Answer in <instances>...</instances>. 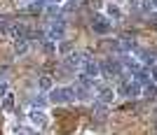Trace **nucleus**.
I'll use <instances>...</instances> for the list:
<instances>
[{
  "label": "nucleus",
  "mask_w": 157,
  "mask_h": 135,
  "mask_svg": "<svg viewBox=\"0 0 157 135\" xmlns=\"http://www.w3.org/2000/svg\"><path fill=\"white\" fill-rule=\"evenodd\" d=\"M42 49H45V54H54V52H59L56 42H52V40H45V42H42Z\"/></svg>",
  "instance_id": "f3484780"
},
{
  "label": "nucleus",
  "mask_w": 157,
  "mask_h": 135,
  "mask_svg": "<svg viewBox=\"0 0 157 135\" xmlns=\"http://www.w3.org/2000/svg\"><path fill=\"white\" fill-rule=\"evenodd\" d=\"M2 75H5V70H0V77H2Z\"/></svg>",
  "instance_id": "393cba45"
},
{
  "label": "nucleus",
  "mask_w": 157,
  "mask_h": 135,
  "mask_svg": "<svg viewBox=\"0 0 157 135\" xmlns=\"http://www.w3.org/2000/svg\"><path fill=\"white\" fill-rule=\"evenodd\" d=\"M38 89L42 91V93H49V91L54 89V79L49 77V75H42V77L38 79Z\"/></svg>",
  "instance_id": "f8f14e48"
},
{
  "label": "nucleus",
  "mask_w": 157,
  "mask_h": 135,
  "mask_svg": "<svg viewBox=\"0 0 157 135\" xmlns=\"http://www.w3.org/2000/svg\"><path fill=\"white\" fill-rule=\"evenodd\" d=\"M80 75H85V77H89V79H96L98 75H101V70H98V61H94V58L87 56L85 63H82V68H80Z\"/></svg>",
  "instance_id": "6e6552de"
},
{
  "label": "nucleus",
  "mask_w": 157,
  "mask_h": 135,
  "mask_svg": "<svg viewBox=\"0 0 157 135\" xmlns=\"http://www.w3.org/2000/svg\"><path fill=\"white\" fill-rule=\"evenodd\" d=\"M12 107H14V96L7 93V96L2 98V109H12Z\"/></svg>",
  "instance_id": "6ab92c4d"
},
{
  "label": "nucleus",
  "mask_w": 157,
  "mask_h": 135,
  "mask_svg": "<svg viewBox=\"0 0 157 135\" xmlns=\"http://www.w3.org/2000/svg\"><path fill=\"white\" fill-rule=\"evenodd\" d=\"M141 9H143V12H152V9H157V0H141Z\"/></svg>",
  "instance_id": "a211bd4d"
},
{
  "label": "nucleus",
  "mask_w": 157,
  "mask_h": 135,
  "mask_svg": "<svg viewBox=\"0 0 157 135\" xmlns=\"http://www.w3.org/2000/svg\"><path fill=\"white\" fill-rule=\"evenodd\" d=\"M7 30H10V21L5 16H0V33H7Z\"/></svg>",
  "instance_id": "412c9836"
},
{
  "label": "nucleus",
  "mask_w": 157,
  "mask_h": 135,
  "mask_svg": "<svg viewBox=\"0 0 157 135\" xmlns=\"http://www.w3.org/2000/svg\"><path fill=\"white\" fill-rule=\"evenodd\" d=\"M61 54H71V44H68V42H63V44H61V49H59Z\"/></svg>",
  "instance_id": "b1692460"
},
{
  "label": "nucleus",
  "mask_w": 157,
  "mask_h": 135,
  "mask_svg": "<svg viewBox=\"0 0 157 135\" xmlns=\"http://www.w3.org/2000/svg\"><path fill=\"white\" fill-rule=\"evenodd\" d=\"M28 47H31L28 40H17V42H14V54H17V56H24V54L28 52Z\"/></svg>",
  "instance_id": "2eb2a0df"
},
{
  "label": "nucleus",
  "mask_w": 157,
  "mask_h": 135,
  "mask_svg": "<svg viewBox=\"0 0 157 135\" xmlns=\"http://www.w3.org/2000/svg\"><path fill=\"white\" fill-rule=\"evenodd\" d=\"M150 79L157 84V65H152V68H150Z\"/></svg>",
  "instance_id": "5701e85b"
},
{
  "label": "nucleus",
  "mask_w": 157,
  "mask_h": 135,
  "mask_svg": "<svg viewBox=\"0 0 157 135\" xmlns=\"http://www.w3.org/2000/svg\"><path fill=\"white\" fill-rule=\"evenodd\" d=\"M7 33H10L14 40H28L31 28H28L26 23H21V21H19V23H10V30H7Z\"/></svg>",
  "instance_id": "9d476101"
},
{
  "label": "nucleus",
  "mask_w": 157,
  "mask_h": 135,
  "mask_svg": "<svg viewBox=\"0 0 157 135\" xmlns=\"http://www.w3.org/2000/svg\"><path fill=\"white\" fill-rule=\"evenodd\" d=\"M141 89H143V84L138 82L136 77H122L117 93H122L127 98H136V96H141Z\"/></svg>",
  "instance_id": "20e7f679"
},
{
  "label": "nucleus",
  "mask_w": 157,
  "mask_h": 135,
  "mask_svg": "<svg viewBox=\"0 0 157 135\" xmlns=\"http://www.w3.org/2000/svg\"><path fill=\"white\" fill-rule=\"evenodd\" d=\"M105 12H108V16H110V19H115V21H120L122 16H124V14H122V9H120L115 2H108V5H105Z\"/></svg>",
  "instance_id": "4468645a"
},
{
  "label": "nucleus",
  "mask_w": 157,
  "mask_h": 135,
  "mask_svg": "<svg viewBox=\"0 0 157 135\" xmlns=\"http://www.w3.org/2000/svg\"><path fill=\"white\" fill-rule=\"evenodd\" d=\"M94 91L98 93V100H101L103 105H110L113 100H115V91H113V86H108V84L94 82Z\"/></svg>",
  "instance_id": "39448f33"
},
{
  "label": "nucleus",
  "mask_w": 157,
  "mask_h": 135,
  "mask_svg": "<svg viewBox=\"0 0 157 135\" xmlns=\"http://www.w3.org/2000/svg\"><path fill=\"white\" fill-rule=\"evenodd\" d=\"M45 12H47V16H49V19H61V7L54 5V2L45 7Z\"/></svg>",
  "instance_id": "dca6fc26"
},
{
  "label": "nucleus",
  "mask_w": 157,
  "mask_h": 135,
  "mask_svg": "<svg viewBox=\"0 0 157 135\" xmlns=\"http://www.w3.org/2000/svg\"><path fill=\"white\" fill-rule=\"evenodd\" d=\"M5 96H7V82H0V103H2Z\"/></svg>",
  "instance_id": "4be33fe9"
},
{
  "label": "nucleus",
  "mask_w": 157,
  "mask_h": 135,
  "mask_svg": "<svg viewBox=\"0 0 157 135\" xmlns=\"http://www.w3.org/2000/svg\"><path fill=\"white\" fill-rule=\"evenodd\" d=\"M45 7H47L45 0H33V2L26 5V12L28 14H40V12H45Z\"/></svg>",
  "instance_id": "ddd939ff"
},
{
  "label": "nucleus",
  "mask_w": 157,
  "mask_h": 135,
  "mask_svg": "<svg viewBox=\"0 0 157 135\" xmlns=\"http://www.w3.org/2000/svg\"><path fill=\"white\" fill-rule=\"evenodd\" d=\"M49 103L52 105H68L75 100V89L73 86H56V89L49 91Z\"/></svg>",
  "instance_id": "f257e3e1"
},
{
  "label": "nucleus",
  "mask_w": 157,
  "mask_h": 135,
  "mask_svg": "<svg viewBox=\"0 0 157 135\" xmlns=\"http://www.w3.org/2000/svg\"><path fill=\"white\" fill-rule=\"evenodd\" d=\"M85 58H87V54H82V52H71L68 56H66V61H63V68H68V70H80V68H82V63H85Z\"/></svg>",
  "instance_id": "0eeeda50"
},
{
  "label": "nucleus",
  "mask_w": 157,
  "mask_h": 135,
  "mask_svg": "<svg viewBox=\"0 0 157 135\" xmlns=\"http://www.w3.org/2000/svg\"><path fill=\"white\" fill-rule=\"evenodd\" d=\"M28 119H31V123L33 126H35V128H47V126H49V116L45 114V112H42V109H35L33 107L31 112H28Z\"/></svg>",
  "instance_id": "1a4fd4ad"
},
{
  "label": "nucleus",
  "mask_w": 157,
  "mask_h": 135,
  "mask_svg": "<svg viewBox=\"0 0 157 135\" xmlns=\"http://www.w3.org/2000/svg\"><path fill=\"white\" fill-rule=\"evenodd\" d=\"M92 30L96 33V35H108V33L113 30V23L105 16H101V14H96L92 19Z\"/></svg>",
  "instance_id": "423d86ee"
},
{
  "label": "nucleus",
  "mask_w": 157,
  "mask_h": 135,
  "mask_svg": "<svg viewBox=\"0 0 157 135\" xmlns=\"http://www.w3.org/2000/svg\"><path fill=\"white\" fill-rule=\"evenodd\" d=\"M17 135H38V130L35 128H24V126H21V128H17Z\"/></svg>",
  "instance_id": "aec40b11"
},
{
  "label": "nucleus",
  "mask_w": 157,
  "mask_h": 135,
  "mask_svg": "<svg viewBox=\"0 0 157 135\" xmlns=\"http://www.w3.org/2000/svg\"><path fill=\"white\" fill-rule=\"evenodd\" d=\"M45 37L52 40V42H61V40L66 37V21H63V16L49 21V26L45 28Z\"/></svg>",
  "instance_id": "7ed1b4c3"
},
{
  "label": "nucleus",
  "mask_w": 157,
  "mask_h": 135,
  "mask_svg": "<svg viewBox=\"0 0 157 135\" xmlns=\"http://www.w3.org/2000/svg\"><path fill=\"white\" fill-rule=\"evenodd\" d=\"M141 93H143L148 100H155V98H157V84L152 82V79H150V82H145L143 89H141Z\"/></svg>",
  "instance_id": "9b49d317"
},
{
  "label": "nucleus",
  "mask_w": 157,
  "mask_h": 135,
  "mask_svg": "<svg viewBox=\"0 0 157 135\" xmlns=\"http://www.w3.org/2000/svg\"><path fill=\"white\" fill-rule=\"evenodd\" d=\"M98 70H101V75H103L105 79H113V77H120L122 75V63H120L117 58H113V56H105L101 63H98Z\"/></svg>",
  "instance_id": "f03ea898"
}]
</instances>
